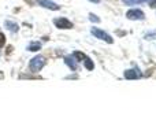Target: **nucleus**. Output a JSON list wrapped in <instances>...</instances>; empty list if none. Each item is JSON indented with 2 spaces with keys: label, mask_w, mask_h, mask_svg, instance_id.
<instances>
[{
  "label": "nucleus",
  "mask_w": 156,
  "mask_h": 137,
  "mask_svg": "<svg viewBox=\"0 0 156 137\" xmlns=\"http://www.w3.org/2000/svg\"><path fill=\"white\" fill-rule=\"evenodd\" d=\"M45 58L41 56V55H37V56H34L32 60H30L29 63V69L32 73H38L41 69L45 66Z\"/></svg>",
  "instance_id": "1"
},
{
  "label": "nucleus",
  "mask_w": 156,
  "mask_h": 137,
  "mask_svg": "<svg viewBox=\"0 0 156 137\" xmlns=\"http://www.w3.org/2000/svg\"><path fill=\"white\" fill-rule=\"evenodd\" d=\"M90 33L94 36L96 38H100V40H104L105 43H108V44H112L114 43V40H112V37H111L108 33H105L104 30H101V29H99V27H92L90 29Z\"/></svg>",
  "instance_id": "2"
},
{
  "label": "nucleus",
  "mask_w": 156,
  "mask_h": 137,
  "mask_svg": "<svg viewBox=\"0 0 156 137\" xmlns=\"http://www.w3.org/2000/svg\"><path fill=\"white\" fill-rule=\"evenodd\" d=\"M126 18L130 21H143L145 18V14L138 8H133V10H129L126 13Z\"/></svg>",
  "instance_id": "3"
},
{
  "label": "nucleus",
  "mask_w": 156,
  "mask_h": 137,
  "mask_svg": "<svg viewBox=\"0 0 156 137\" xmlns=\"http://www.w3.org/2000/svg\"><path fill=\"white\" fill-rule=\"evenodd\" d=\"M54 23L58 29H71V27H73V22L69 21L67 18H63V16H60V18H55Z\"/></svg>",
  "instance_id": "4"
},
{
  "label": "nucleus",
  "mask_w": 156,
  "mask_h": 137,
  "mask_svg": "<svg viewBox=\"0 0 156 137\" xmlns=\"http://www.w3.org/2000/svg\"><path fill=\"white\" fill-rule=\"evenodd\" d=\"M36 2L38 3V4L41 5V7L44 8H48V10H54V11H58L60 8V5H58L55 2H52V0H36Z\"/></svg>",
  "instance_id": "5"
},
{
  "label": "nucleus",
  "mask_w": 156,
  "mask_h": 137,
  "mask_svg": "<svg viewBox=\"0 0 156 137\" xmlns=\"http://www.w3.org/2000/svg\"><path fill=\"white\" fill-rule=\"evenodd\" d=\"M123 75H125V78H126V80H137V78H141V77H143V74H141V71H140L138 69L126 70Z\"/></svg>",
  "instance_id": "6"
},
{
  "label": "nucleus",
  "mask_w": 156,
  "mask_h": 137,
  "mask_svg": "<svg viewBox=\"0 0 156 137\" xmlns=\"http://www.w3.org/2000/svg\"><path fill=\"white\" fill-rule=\"evenodd\" d=\"M65 63L73 70V71H77L78 70V62L73 55H67V56H65Z\"/></svg>",
  "instance_id": "7"
},
{
  "label": "nucleus",
  "mask_w": 156,
  "mask_h": 137,
  "mask_svg": "<svg viewBox=\"0 0 156 137\" xmlns=\"http://www.w3.org/2000/svg\"><path fill=\"white\" fill-rule=\"evenodd\" d=\"M4 26L7 27L10 32H12V33H16L19 30L18 23H16V22H14V21H5L4 22Z\"/></svg>",
  "instance_id": "8"
},
{
  "label": "nucleus",
  "mask_w": 156,
  "mask_h": 137,
  "mask_svg": "<svg viewBox=\"0 0 156 137\" xmlns=\"http://www.w3.org/2000/svg\"><path fill=\"white\" fill-rule=\"evenodd\" d=\"M73 56L77 59V62H83V60H85L86 58H88L85 54H83V52H80V51H76V52H74Z\"/></svg>",
  "instance_id": "9"
},
{
  "label": "nucleus",
  "mask_w": 156,
  "mask_h": 137,
  "mask_svg": "<svg viewBox=\"0 0 156 137\" xmlns=\"http://www.w3.org/2000/svg\"><path fill=\"white\" fill-rule=\"evenodd\" d=\"M83 66L86 67V70H93L94 69V63L90 58H86V59L83 60Z\"/></svg>",
  "instance_id": "10"
},
{
  "label": "nucleus",
  "mask_w": 156,
  "mask_h": 137,
  "mask_svg": "<svg viewBox=\"0 0 156 137\" xmlns=\"http://www.w3.org/2000/svg\"><path fill=\"white\" fill-rule=\"evenodd\" d=\"M40 48H41V44L40 43H32V44H29V47H27V49H29V51H32V52L38 51Z\"/></svg>",
  "instance_id": "11"
},
{
  "label": "nucleus",
  "mask_w": 156,
  "mask_h": 137,
  "mask_svg": "<svg viewBox=\"0 0 156 137\" xmlns=\"http://www.w3.org/2000/svg\"><path fill=\"white\" fill-rule=\"evenodd\" d=\"M126 5H134V4H140V3L148 2V0H122Z\"/></svg>",
  "instance_id": "12"
},
{
  "label": "nucleus",
  "mask_w": 156,
  "mask_h": 137,
  "mask_svg": "<svg viewBox=\"0 0 156 137\" xmlns=\"http://www.w3.org/2000/svg\"><path fill=\"white\" fill-rule=\"evenodd\" d=\"M89 19H90L92 22H94V23H99L100 22V18L97 15H94V14H89Z\"/></svg>",
  "instance_id": "13"
},
{
  "label": "nucleus",
  "mask_w": 156,
  "mask_h": 137,
  "mask_svg": "<svg viewBox=\"0 0 156 137\" xmlns=\"http://www.w3.org/2000/svg\"><path fill=\"white\" fill-rule=\"evenodd\" d=\"M4 44H5V36L3 34V33H0V48H2Z\"/></svg>",
  "instance_id": "14"
},
{
  "label": "nucleus",
  "mask_w": 156,
  "mask_h": 137,
  "mask_svg": "<svg viewBox=\"0 0 156 137\" xmlns=\"http://www.w3.org/2000/svg\"><path fill=\"white\" fill-rule=\"evenodd\" d=\"M149 5H151V7H156V0H149Z\"/></svg>",
  "instance_id": "15"
},
{
  "label": "nucleus",
  "mask_w": 156,
  "mask_h": 137,
  "mask_svg": "<svg viewBox=\"0 0 156 137\" xmlns=\"http://www.w3.org/2000/svg\"><path fill=\"white\" fill-rule=\"evenodd\" d=\"M89 2H93V3H100V0H89Z\"/></svg>",
  "instance_id": "16"
},
{
  "label": "nucleus",
  "mask_w": 156,
  "mask_h": 137,
  "mask_svg": "<svg viewBox=\"0 0 156 137\" xmlns=\"http://www.w3.org/2000/svg\"><path fill=\"white\" fill-rule=\"evenodd\" d=\"M3 77H4V74H3V71H0V80H2Z\"/></svg>",
  "instance_id": "17"
}]
</instances>
